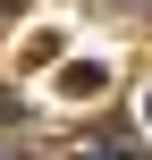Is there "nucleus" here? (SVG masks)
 I'll return each mask as SVG.
<instances>
[{
	"label": "nucleus",
	"mask_w": 152,
	"mask_h": 160,
	"mask_svg": "<svg viewBox=\"0 0 152 160\" xmlns=\"http://www.w3.org/2000/svg\"><path fill=\"white\" fill-rule=\"evenodd\" d=\"M144 118H152V101H144Z\"/></svg>",
	"instance_id": "nucleus-2"
},
{
	"label": "nucleus",
	"mask_w": 152,
	"mask_h": 160,
	"mask_svg": "<svg viewBox=\"0 0 152 160\" xmlns=\"http://www.w3.org/2000/svg\"><path fill=\"white\" fill-rule=\"evenodd\" d=\"M0 17H25V0H0Z\"/></svg>",
	"instance_id": "nucleus-1"
}]
</instances>
